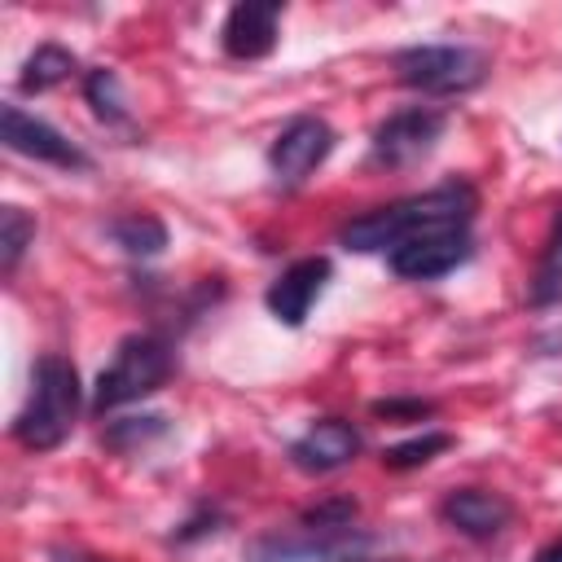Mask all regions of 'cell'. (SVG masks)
<instances>
[{
  "label": "cell",
  "mask_w": 562,
  "mask_h": 562,
  "mask_svg": "<svg viewBox=\"0 0 562 562\" xmlns=\"http://www.w3.org/2000/svg\"><path fill=\"white\" fill-rule=\"evenodd\" d=\"M474 206H479L474 184L443 180V184H435L426 193H413V198H400L391 206H378V211L356 215L351 224H342L338 241L347 250H356V255L395 250L400 241H408L417 233H430V228H470Z\"/></svg>",
  "instance_id": "obj_1"
},
{
  "label": "cell",
  "mask_w": 562,
  "mask_h": 562,
  "mask_svg": "<svg viewBox=\"0 0 562 562\" xmlns=\"http://www.w3.org/2000/svg\"><path fill=\"white\" fill-rule=\"evenodd\" d=\"M83 413V386H79V369L57 356L44 351L31 369V391L26 404L13 417V439L26 452H53L79 422Z\"/></svg>",
  "instance_id": "obj_2"
},
{
  "label": "cell",
  "mask_w": 562,
  "mask_h": 562,
  "mask_svg": "<svg viewBox=\"0 0 562 562\" xmlns=\"http://www.w3.org/2000/svg\"><path fill=\"white\" fill-rule=\"evenodd\" d=\"M171 369H176V356H171L167 338H158V334H127L114 347V360L97 373V386H92V404L88 408L97 417H105V413H114L123 404H136V400L162 391L167 378H171Z\"/></svg>",
  "instance_id": "obj_3"
},
{
  "label": "cell",
  "mask_w": 562,
  "mask_h": 562,
  "mask_svg": "<svg viewBox=\"0 0 562 562\" xmlns=\"http://www.w3.org/2000/svg\"><path fill=\"white\" fill-rule=\"evenodd\" d=\"M395 79L426 97H461L487 79V53L470 44H408L391 57Z\"/></svg>",
  "instance_id": "obj_4"
},
{
  "label": "cell",
  "mask_w": 562,
  "mask_h": 562,
  "mask_svg": "<svg viewBox=\"0 0 562 562\" xmlns=\"http://www.w3.org/2000/svg\"><path fill=\"white\" fill-rule=\"evenodd\" d=\"M443 127H448V114L435 110V105L395 110V114H386V119L373 127L369 154H373L378 167H395V171H400V167H413V162H422V158L439 145Z\"/></svg>",
  "instance_id": "obj_5"
},
{
  "label": "cell",
  "mask_w": 562,
  "mask_h": 562,
  "mask_svg": "<svg viewBox=\"0 0 562 562\" xmlns=\"http://www.w3.org/2000/svg\"><path fill=\"white\" fill-rule=\"evenodd\" d=\"M470 255H474L470 228H430V233H417V237L400 241L395 250H386V268L400 281H439L452 268H461Z\"/></svg>",
  "instance_id": "obj_6"
},
{
  "label": "cell",
  "mask_w": 562,
  "mask_h": 562,
  "mask_svg": "<svg viewBox=\"0 0 562 562\" xmlns=\"http://www.w3.org/2000/svg\"><path fill=\"white\" fill-rule=\"evenodd\" d=\"M0 140H4V149L22 154V158H35V162H48L61 171H88L92 167V158L66 132L26 114L22 105H0Z\"/></svg>",
  "instance_id": "obj_7"
},
{
  "label": "cell",
  "mask_w": 562,
  "mask_h": 562,
  "mask_svg": "<svg viewBox=\"0 0 562 562\" xmlns=\"http://www.w3.org/2000/svg\"><path fill=\"white\" fill-rule=\"evenodd\" d=\"M329 149H334V127L325 119H316V114H299L268 145V167H272L277 184L299 189L329 158Z\"/></svg>",
  "instance_id": "obj_8"
},
{
  "label": "cell",
  "mask_w": 562,
  "mask_h": 562,
  "mask_svg": "<svg viewBox=\"0 0 562 562\" xmlns=\"http://www.w3.org/2000/svg\"><path fill=\"white\" fill-rule=\"evenodd\" d=\"M281 0H241L228 9L224 26H220V44L233 61H259L277 48V31H281Z\"/></svg>",
  "instance_id": "obj_9"
},
{
  "label": "cell",
  "mask_w": 562,
  "mask_h": 562,
  "mask_svg": "<svg viewBox=\"0 0 562 562\" xmlns=\"http://www.w3.org/2000/svg\"><path fill=\"white\" fill-rule=\"evenodd\" d=\"M364 448L360 430L342 417H321L312 422L294 443H290V465L303 474H334L347 461H356V452Z\"/></svg>",
  "instance_id": "obj_10"
},
{
  "label": "cell",
  "mask_w": 562,
  "mask_h": 562,
  "mask_svg": "<svg viewBox=\"0 0 562 562\" xmlns=\"http://www.w3.org/2000/svg\"><path fill=\"white\" fill-rule=\"evenodd\" d=\"M439 518L470 540H492L514 522V501L492 487H452L439 501Z\"/></svg>",
  "instance_id": "obj_11"
},
{
  "label": "cell",
  "mask_w": 562,
  "mask_h": 562,
  "mask_svg": "<svg viewBox=\"0 0 562 562\" xmlns=\"http://www.w3.org/2000/svg\"><path fill=\"white\" fill-rule=\"evenodd\" d=\"M329 259L325 255H307V259H294L272 285H268V294H263V303H268V312L281 321V325H290V329H299L303 321H307V312H312V303L321 299V290H325V281H329Z\"/></svg>",
  "instance_id": "obj_12"
},
{
  "label": "cell",
  "mask_w": 562,
  "mask_h": 562,
  "mask_svg": "<svg viewBox=\"0 0 562 562\" xmlns=\"http://www.w3.org/2000/svg\"><path fill=\"white\" fill-rule=\"evenodd\" d=\"M105 233H110V237H114V246H123L132 259H154V255H162V250H167V224H162L158 215H149V211L114 215Z\"/></svg>",
  "instance_id": "obj_13"
},
{
  "label": "cell",
  "mask_w": 562,
  "mask_h": 562,
  "mask_svg": "<svg viewBox=\"0 0 562 562\" xmlns=\"http://www.w3.org/2000/svg\"><path fill=\"white\" fill-rule=\"evenodd\" d=\"M70 75H75V53L61 48V44H40V48L22 61L18 88H22V92H48V88L66 83Z\"/></svg>",
  "instance_id": "obj_14"
},
{
  "label": "cell",
  "mask_w": 562,
  "mask_h": 562,
  "mask_svg": "<svg viewBox=\"0 0 562 562\" xmlns=\"http://www.w3.org/2000/svg\"><path fill=\"white\" fill-rule=\"evenodd\" d=\"M83 97H88V105H92V114L101 123H123L127 119V97H123L119 70H110V66L88 70L83 75Z\"/></svg>",
  "instance_id": "obj_15"
},
{
  "label": "cell",
  "mask_w": 562,
  "mask_h": 562,
  "mask_svg": "<svg viewBox=\"0 0 562 562\" xmlns=\"http://www.w3.org/2000/svg\"><path fill=\"white\" fill-rule=\"evenodd\" d=\"M35 241V215H26L22 206H0V272L13 277L26 246Z\"/></svg>",
  "instance_id": "obj_16"
},
{
  "label": "cell",
  "mask_w": 562,
  "mask_h": 562,
  "mask_svg": "<svg viewBox=\"0 0 562 562\" xmlns=\"http://www.w3.org/2000/svg\"><path fill=\"white\" fill-rule=\"evenodd\" d=\"M162 435H167V417L145 413V417H114L101 430V443L114 448V452H136V448H145V443H154Z\"/></svg>",
  "instance_id": "obj_17"
},
{
  "label": "cell",
  "mask_w": 562,
  "mask_h": 562,
  "mask_svg": "<svg viewBox=\"0 0 562 562\" xmlns=\"http://www.w3.org/2000/svg\"><path fill=\"white\" fill-rule=\"evenodd\" d=\"M448 448H452V435H448V430H422V435H413V439L386 448V452H382V465H386V470H417V465L435 461V457L448 452Z\"/></svg>",
  "instance_id": "obj_18"
},
{
  "label": "cell",
  "mask_w": 562,
  "mask_h": 562,
  "mask_svg": "<svg viewBox=\"0 0 562 562\" xmlns=\"http://www.w3.org/2000/svg\"><path fill=\"white\" fill-rule=\"evenodd\" d=\"M562 299V211L553 220V233H549V246H544V259L536 268V281H531V303L536 307H549Z\"/></svg>",
  "instance_id": "obj_19"
},
{
  "label": "cell",
  "mask_w": 562,
  "mask_h": 562,
  "mask_svg": "<svg viewBox=\"0 0 562 562\" xmlns=\"http://www.w3.org/2000/svg\"><path fill=\"white\" fill-rule=\"evenodd\" d=\"M373 417H386V422H422V417H435V404L430 400H373Z\"/></svg>",
  "instance_id": "obj_20"
},
{
  "label": "cell",
  "mask_w": 562,
  "mask_h": 562,
  "mask_svg": "<svg viewBox=\"0 0 562 562\" xmlns=\"http://www.w3.org/2000/svg\"><path fill=\"white\" fill-rule=\"evenodd\" d=\"M215 522H220V514L211 509V505H198V514L189 518V522H180L176 527V544H189V540H198V536H206V531H215Z\"/></svg>",
  "instance_id": "obj_21"
},
{
  "label": "cell",
  "mask_w": 562,
  "mask_h": 562,
  "mask_svg": "<svg viewBox=\"0 0 562 562\" xmlns=\"http://www.w3.org/2000/svg\"><path fill=\"white\" fill-rule=\"evenodd\" d=\"M364 544H369V540L360 536V540H351V544H342L338 553H329L325 562H378V558H369V553H364Z\"/></svg>",
  "instance_id": "obj_22"
},
{
  "label": "cell",
  "mask_w": 562,
  "mask_h": 562,
  "mask_svg": "<svg viewBox=\"0 0 562 562\" xmlns=\"http://www.w3.org/2000/svg\"><path fill=\"white\" fill-rule=\"evenodd\" d=\"M48 562H105V558H97V553H88V549H70V544H53V549H48Z\"/></svg>",
  "instance_id": "obj_23"
},
{
  "label": "cell",
  "mask_w": 562,
  "mask_h": 562,
  "mask_svg": "<svg viewBox=\"0 0 562 562\" xmlns=\"http://www.w3.org/2000/svg\"><path fill=\"white\" fill-rule=\"evenodd\" d=\"M536 562H562V536H558V540H549V544L536 553Z\"/></svg>",
  "instance_id": "obj_24"
}]
</instances>
